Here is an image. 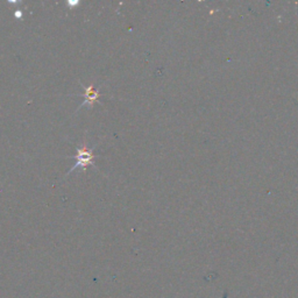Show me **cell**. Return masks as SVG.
Instances as JSON below:
<instances>
[{
    "label": "cell",
    "mask_w": 298,
    "mask_h": 298,
    "mask_svg": "<svg viewBox=\"0 0 298 298\" xmlns=\"http://www.w3.org/2000/svg\"><path fill=\"white\" fill-rule=\"evenodd\" d=\"M95 147H92V148H88L86 142L83 143V145L80 146L78 149H77V155L75 156L76 165L69 170L68 174L75 172V170H77V169L85 170L88 166H92L96 168V165H95L96 157H95V155H93V149H95Z\"/></svg>",
    "instance_id": "6da1fadb"
},
{
    "label": "cell",
    "mask_w": 298,
    "mask_h": 298,
    "mask_svg": "<svg viewBox=\"0 0 298 298\" xmlns=\"http://www.w3.org/2000/svg\"><path fill=\"white\" fill-rule=\"evenodd\" d=\"M82 86L85 90V93H84L85 100H84V103L80 104L79 109H82V107H84V106H90V107H91L93 105V104H95L97 102V99L99 98V91H98V90L93 89L92 85H90V86L82 85Z\"/></svg>",
    "instance_id": "7a4b0ae2"
},
{
    "label": "cell",
    "mask_w": 298,
    "mask_h": 298,
    "mask_svg": "<svg viewBox=\"0 0 298 298\" xmlns=\"http://www.w3.org/2000/svg\"><path fill=\"white\" fill-rule=\"evenodd\" d=\"M223 298H227V293L224 294V297H223Z\"/></svg>",
    "instance_id": "3957f363"
}]
</instances>
